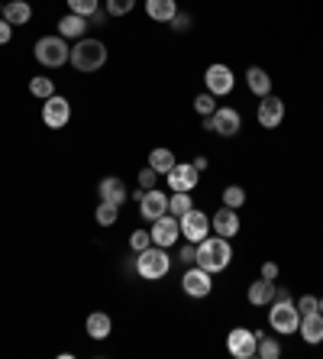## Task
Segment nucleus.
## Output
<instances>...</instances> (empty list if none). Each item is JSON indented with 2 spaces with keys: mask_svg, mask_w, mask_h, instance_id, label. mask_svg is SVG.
Here are the masks:
<instances>
[{
  "mask_svg": "<svg viewBox=\"0 0 323 359\" xmlns=\"http://www.w3.org/2000/svg\"><path fill=\"white\" fill-rule=\"evenodd\" d=\"M230 262H233V246L226 236H204V240L198 243V259H194V266H200L204 272L217 276V272H224Z\"/></svg>",
  "mask_w": 323,
  "mask_h": 359,
  "instance_id": "1",
  "label": "nucleus"
},
{
  "mask_svg": "<svg viewBox=\"0 0 323 359\" xmlns=\"http://www.w3.org/2000/svg\"><path fill=\"white\" fill-rule=\"evenodd\" d=\"M71 65L78 68V72H100V68L107 65V46H104V42L100 39H88V36H84V39H78L75 46H71Z\"/></svg>",
  "mask_w": 323,
  "mask_h": 359,
  "instance_id": "2",
  "label": "nucleus"
},
{
  "mask_svg": "<svg viewBox=\"0 0 323 359\" xmlns=\"http://www.w3.org/2000/svg\"><path fill=\"white\" fill-rule=\"evenodd\" d=\"M168 269H172V259H168L165 246H156V243H152L149 250L136 252V272H139V278H146V282L165 278Z\"/></svg>",
  "mask_w": 323,
  "mask_h": 359,
  "instance_id": "3",
  "label": "nucleus"
},
{
  "mask_svg": "<svg viewBox=\"0 0 323 359\" xmlns=\"http://www.w3.org/2000/svg\"><path fill=\"white\" fill-rule=\"evenodd\" d=\"M33 52H36V62L46 68H62L71 59V46H68V39H62V36H42Z\"/></svg>",
  "mask_w": 323,
  "mask_h": 359,
  "instance_id": "4",
  "label": "nucleus"
},
{
  "mask_svg": "<svg viewBox=\"0 0 323 359\" xmlns=\"http://www.w3.org/2000/svg\"><path fill=\"white\" fill-rule=\"evenodd\" d=\"M268 324H272L275 334H282V337L298 334V327H301L298 304H294V301H272V308H268Z\"/></svg>",
  "mask_w": 323,
  "mask_h": 359,
  "instance_id": "5",
  "label": "nucleus"
},
{
  "mask_svg": "<svg viewBox=\"0 0 323 359\" xmlns=\"http://www.w3.org/2000/svg\"><path fill=\"white\" fill-rule=\"evenodd\" d=\"M204 130L217 136H236L242 130V114L236 107H217L210 117H204Z\"/></svg>",
  "mask_w": 323,
  "mask_h": 359,
  "instance_id": "6",
  "label": "nucleus"
},
{
  "mask_svg": "<svg viewBox=\"0 0 323 359\" xmlns=\"http://www.w3.org/2000/svg\"><path fill=\"white\" fill-rule=\"evenodd\" d=\"M71 120V104L62 94H52V97L42 100V123L49 130H62V126Z\"/></svg>",
  "mask_w": 323,
  "mask_h": 359,
  "instance_id": "7",
  "label": "nucleus"
},
{
  "mask_svg": "<svg viewBox=\"0 0 323 359\" xmlns=\"http://www.w3.org/2000/svg\"><path fill=\"white\" fill-rule=\"evenodd\" d=\"M204 84H207V91L214 94V97H226V94L236 88V78H233L230 65H224V62H214V65L204 72Z\"/></svg>",
  "mask_w": 323,
  "mask_h": 359,
  "instance_id": "8",
  "label": "nucleus"
},
{
  "mask_svg": "<svg viewBox=\"0 0 323 359\" xmlns=\"http://www.w3.org/2000/svg\"><path fill=\"white\" fill-rule=\"evenodd\" d=\"M178 224H181V236L188 243H200L204 236H210V217L204 214V210H198V208H191L188 214H181Z\"/></svg>",
  "mask_w": 323,
  "mask_h": 359,
  "instance_id": "9",
  "label": "nucleus"
},
{
  "mask_svg": "<svg viewBox=\"0 0 323 359\" xmlns=\"http://www.w3.org/2000/svg\"><path fill=\"white\" fill-rule=\"evenodd\" d=\"M226 350L236 359H252L259 350V334H252L246 327H236V330H230V337H226Z\"/></svg>",
  "mask_w": 323,
  "mask_h": 359,
  "instance_id": "10",
  "label": "nucleus"
},
{
  "mask_svg": "<svg viewBox=\"0 0 323 359\" xmlns=\"http://www.w3.org/2000/svg\"><path fill=\"white\" fill-rule=\"evenodd\" d=\"M181 288L188 298H207V294L214 292V276L204 272L200 266H188V272H184V278H181Z\"/></svg>",
  "mask_w": 323,
  "mask_h": 359,
  "instance_id": "11",
  "label": "nucleus"
},
{
  "mask_svg": "<svg viewBox=\"0 0 323 359\" xmlns=\"http://www.w3.org/2000/svg\"><path fill=\"white\" fill-rule=\"evenodd\" d=\"M152 243H156V246H174V243L181 240V224H178V217H174V214H162V217L158 220H152Z\"/></svg>",
  "mask_w": 323,
  "mask_h": 359,
  "instance_id": "12",
  "label": "nucleus"
},
{
  "mask_svg": "<svg viewBox=\"0 0 323 359\" xmlns=\"http://www.w3.org/2000/svg\"><path fill=\"white\" fill-rule=\"evenodd\" d=\"M172 191H194L200 182V172L194 168V162H174V168L165 175Z\"/></svg>",
  "mask_w": 323,
  "mask_h": 359,
  "instance_id": "13",
  "label": "nucleus"
},
{
  "mask_svg": "<svg viewBox=\"0 0 323 359\" xmlns=\"http://www.w3.org/2000/svg\"><path fill=\"white\" fill-rule=\"evenodd\" d=\"M259 100H262V104H259V110H256L259 126H266V130L282 126V120H284V100L275 97V94H266V97H259Z\"/></svg>",
  "mask_w": 323,
  "mask_h": 359,
  "instance_id": "14",
  "label": "nucleus"
},
{
  "mask_svg": "<svg viewBox=\"0 0 323 359\" xmlns=\"http://www.w3.org/2000/svg\"><path fill=\"white\" fill-rule=\"evenodd\" d=\"M139 214L146 220H158L162 217V214H168V194L162 191V188H149V191H146V198L139 201Z\"/></svg>",
  "mask_w": 323,
  "mask_h": 359,
  "instance_id": "15",
  "label": "nucleus"
},
{
  "mask_svg": "<svg viewBox=\"0 0 323 359\" xmlns=\"http://www.w3.org/2000/svg\"><path fill=\"white\" fill-rule=\"evenodd\" d=\"M214 233L217 236H226V240H233V236H240V210L236 208H220L214 214Z\"/></svg>",
  "mask_w": 323,
  "mask_h": 359,
  "instance_id": "16",
  "label": "nucleus"
},
{
  "mask_svg": "<svg viewBox=\"0 0 323 359\" xmlns=\"http://www.w3.org/2000/svg\"><path fill=\"white\" fill-rule=\"evenodd\" d=\"M97 194H100V201H107V204H123L126 198H130V191H126V184H123V178H116V175H107V178H100V184H97Z\"/></svg>",
  "mask_w": 323,
  "mask_h": 359,
  "instance_id": "17",
  "label": "nucleus"
},
{
  "mask_svg": "<svg viewBox=\"0 0 323 359\" xmlns=\"http://www.w3.org/2000/svg\"><path fill=\"white\" fill-rule=\"evenodd\" d=\"M298 334L304 337V343H310V346L323 343V314H320V311L301 314V327H298Z\"/></svg>",
  "mask_w": 323,
  "mask_h": 359,
  "instance_id": "18",
  "label": "nucleus"
},
{
  "mask_svg": "<svg viewBox=\"0 0 323 359\" xmlns=\"http://www.w3.org/2000/svg\"><path fill=\"white\" fill-rule=\"evenodd\" d=\"M84 327H88V337H91V340H107V337L114 334V320H110L107 311H91Z\"/></svg>",
  "mask_w": 323,
  "mask_h": 359,
  "instance_id": "19",
  "label": "nucleus"
},
{
  "mask_svg": "<svg viewBox=\"0 0 323 359\" xmlns=\"http://www.w3.org/2000/svg\"><path fill=\"white\" fill-rule=\"evenodd\" d=\"M88 17H78V13H65V17L58 20V36L62 39H84L88 33Z\"/></svg>",
  "mask_w": 323,
  "mask_h": 359,
  "instance_id": "20",
  "label": "nucleus"
},
{
  "mask_svg": "<svg viewBox=\"0 0 323 359\" xmlns=\"http://www.w3.org/2000/svg\"><path fill=\"white\" fill-rule=\"evenodd\" d=\"M275 288H278V285L268 282V278H259V282H252V285H249V292H246L249 304H256V308H266V304H272V301H275Z\"/></svg>",
  "mask_w": 323,
  "mask_h": 359,
  "instance_id": "21",
  "label": "nucleus"
},
{
  "mask_svg": "<svg viewBox=\"0 0 323 359\" xmlns=\"http://www.w3.org/2000/svg\"><path fill=\"white\" fill-rule=\"evenodd\" d=\"M4 20L10 26H23L33 20V7H29V0H7L4 4Z\"/></svg>",
  "mask_w": 323,
  "mask_h": 359,
  "instance_id": "22",
  "label": "nucleus"
},
{
  "mask_svg": "<svg viewBox=\"0 0 323 359\" xmlns=\"http://www.w3.org/2000/svg\"><path fill=\"white\" fill-rule=\"evenodd\" d=\"M246 84H249V91L256 94V97H266V94H272V78H268L266 68H259V65H252L246 72Z\"/></svg>",
  "mask_w": 323,
  "mask_h": 359,
  "instance_id": "23",
  "label": "nucleus"
},
{
  "mask_svg": "<svg viewBox=\"0 0 323 359\" xmlns=\"http://www.w3.org/2000/svg\"><path fill=\"white\" fill-rule=\"evenodd\" d=\"M146 13L156 23H172V17L178 13V4L174 0H146Z\"/></svg>",
  "mask_w": 323,
  "mask_h": 359,
  "instance_id": "24",
  "label": "nucleus"
},
{
  "mask_svg": "<svg viewBox=\"0 0 323 359\" xmlns=\"http://www.w3.org/2000/svg\"><path fill=\"white\" fill-rule=\"evenodd\" d=\"M174 152L172 149H165V146H158V149H152L149 152V168H156L158 175H168V172H172L174 168Z\"/></svg>",
  "mask_w": 323,
  "mask_h": 359,
  "instance_id": "25",
  "label": "nucleus"
},
{
  "mask_svg": "<svg viewBox=\"0 0 323 359\" xmlns=\"http://www.w3.org/2000/svg\"><path fill=\"white\" fill-rule=\"evenodd\" d=\"M29 94H33V97H39V100L52 97V94H55V81H52V78H46V75H33V81H29Z\"/></svg>",
  "mask_w": 323,
  "mask_h": 359,
  "instance_id": "26",
  "label": "nucleus"
},
{
  "mask_svg": "<svg viewBox=\"0 0 323 359\" xmlns=\"http://www.w3.org/2000/svg\"><path fill=\"white\" fill-rule=\"evenodd\" d=\"M191 208H194V201H191V191H174L172 198H168V214H174V217L188 214Z\"/></svg>",
  "mask_w": 323,
  "mask_h": 359,
  "instance_id": "27",
  "label": "nucleus"
},
{
  "mask_svg": "<svg viewBox=\"0 0 323 359\" xmlns=\"http://www.w3.org/2000/svg\"><path fill=\"white\" fill-rule=\"evenodd\" d=\"M259 359H278L282 356V343L275 340V337H266V334H259V350H256Z\"/></svg>",
  "mask_w": 323,
  "mask_h": 359,
  "instance_id": "28",
  "label": "nucleus"
},
{
  "mask_svg": "<svg viewBox=\"0 0 323 359\" xmlns=\"http://www.w3.org/2000/svg\"><path fill=\"white\" fill-rule=\"evenodd\" d=\"M116 220H120V208H116V204H107V201H100V208H97V224H100V226H114Z\"/></svg>",
  "mask_w": 323,
  "mask_h": 359,
  "instance_id": "29",
  "label": "nucleus"
},
{
  "mask_svg": "<svg viewBox=\"0 0 323 359\" xmlns=\"http://www.w3.org/2000/svg\"><path fill=\"white\" fill-rule=\"evenodd\" d=\"M68 13H78V17H91L94 10H100V0H65Z\"/></svg>",
  "mask_w": 323,
  "mask_h": 359,
  "instance_id": "30",
  "label": "nucleus"
},
{
  "mask_svg": "<svg viewBox=\"0 0 323 359\" xmlns=\"http://www.w3.org/2000/svg\"><path fill=\"white\" fill-rule=\"evenodd\" d=\"M136 0H104V10H107L110 17H126V13H133Z\"/></svg>",
  "mask_w": 323,
  "mask_h": 359,
  "instance_id": "31",
  "label": "nucleus"
},
{
  "mask_svg": "<svg viewBox=\"0 0 323 359\" xmlns=\"http://www.w3.org/2000/svg\"><path fill=\"white\" fill-rule=\"evenodd\" d=\"M224 204H226V208H242V204H246V191H242L240 184L224 188Z\"/></svg>",
  "mask_w": 323,
  "mask_h": 359,
  "instance_id": "32",
  "label": "nucleus"
},
{
  "mask_svg": "<svg viewBox=\"0 0 323 359\" xmlns=\"http://www.w3.org/2000/svg\"><path fill=\"white\" fill-rule=\"evenodd\" d=\"M149 246H152L149 230H133V233H130V250L133 252H142V250H149Z\"/></svg>",
  "mask_w": 323,
  "mask_h": 359,
  "instance_id": "33",
  "label": "nucleus"
},
{
  "mask_svg": "<svg viewBox=\"0 0 323 359\" xmlns=\"http://www.w3.org/2000/svg\"><path fill=\"white\" fill-rule=\"evenodd\" d=\"M214 94H210V91H204V94H198V97H194V110H198V114H200V117H210V114H214Z\"/></svg>",
  "mask_w": 323,
  "mask_h": 359,
  "instance_id": "34",
  "label": "nucleus"
},
{
  "mask_svg": "<svg viewBox=\"0 0 323 359\" xmlns=\"http://www.w3.org/2000/svg\"><path fill=\"white\" fill-rule=\"evenodd\" d=\"M158 178H162V175H158L156 168L146 165V168L139 172V188H146V191H149V188H158Z\"/></svg>",
  "mask_w": 323,
  "mask_h": 359,
  "instance_id": "35",
  "label": "nucleus"
},
{
  "mask_svg": "<svg viewBox=\"0 0 323 359\" xmlns=\"http://www.w3.org/2000/svg\"><path fill=\"white\" fill-rule=\"evenodd\" d=\"M298 304V311L301 314H310V311H320V301H317V294H304V298H298L294 301Z\"/></svg>",
  "mask_w": 323,
  "mask_h": 359,
  "instance_id": "36",
  "label": "nucleus"
},
{
  "mask_svg": "<svg viewBox=\"0 0 323 359\" xmlns=\"http://www.w3.org/2000/svg\"><path fill=\"white\" fill-rule=\"evenodd\" d=\"M178 259H181L184 266H194V259H198V243H184L181 252H178Z\"/></svg>",
  "mask_w": 323,
  "mask_h": 359,
  "instance_id": "37",
  "label": "nucleus"
},
{
  "mask_svg": "<svg viewBox=\"0 0 323 359\" xmlns=\"http://www.w3.org/2000/svg\"><path fill=\"white\" fill-rule=\"evenodd\" d=\"M172 29H174V33H188V29H191V17H188V13H174V17H172Z\"/></svg>",
  "mask_w": 323,
  "mask_h": 359,
  "instance_id": "38",
  "label": "nucleus"
},
{
  "mask_svg": "<svg viewBox=\"0 0 323 359\" xmlns=\"http://www.w3.org/2000/svg\"><path fill=\"white\" fill-rule=\"evenodd\" d=\"M278 272H282V269H278V262H262V278L275 282V278H278Z\"/></svg>",
  "mask_w": 323,
  "mask_h": 359,
  "instance_id": "39",
  "label": "nucleus"
},
{
  "mask_svg": "<svg viewBox=\"0 0 323 359\" xmlns=\"http://www.w3.org/2000/svg\"><path fill=\"white\" fill-rule=\"evenodd\" d=\"M10 39H13V26H10L7 20L0 17V46H7Z\"/></svg>",
  "mask_w": 323,
  "mask_h": 359,
  "instance_id": "40",
  "label": "nucleus"
},
{
  "mask_svg": "<svg viewBox=\"0 0 323 359\" xmlns=\"http://www.w3.org/2000/svg\"><path fill=\"white\" fill-rule=\"evenodd\" d=\"M107 17H110V13H107V10H104V7H100V10H94L91 17H88V23H94V26H104V23H107Z\"/></svg>",
  "mask_w": 323,
  "mask_h": 359,
  "instance_id": "41",
  "label": "nucleus"
},
{
  "mask_svg": "<svg viewBox=\"0 0 323 359\" xmlns=\"http://www.w3.org/2000/svg\"><path fill=\"white\" fill-rule=\"evenodd\" d=\"M275 301H291V292L288 288H275Z\"/></svg>",
  "mask_w": 323,
  "mask_h": 359,
  "instance_id": "42",
  "label": "nucleus"
},
{
  "mask_svg": "<svg viewBox=\"0 0 323 359\" xmlns=\"http://www.w3.org/2000/svg\"><path fill=\"white\" fill-rule=\"evenodd\" d=\"M130 198H133V201H136V204H139V201H142V198H146V188H136V191H130Z\"/></svg>",
  "mask_w": 323,
  "mask_h": 359,
  "instance_id": "43",
  "label": "nucleus"
},
{
  "mask_svg": "<svg viewBox=\"0 0 323 359\" xmlns=\"http://www.w3.org/2000/svg\"><path fill=\"white\" fill-rule=\"evenodd\" d=\"M194 168H198V172H204V168H207V159H204V156H198V159H194Z\"/></svg>",
  "mask_w": 323,
  "mask_h": 359,
  "instance_id": "44",
  "label": "nucleus"
},
{
  "mask_svg": "<svg viewBox=\"0 0 323 359\" xmlns=\"http://www.w3.org/2000/svg\"><path fill=\"white\" fill-rule=\"evenodd\" d=\"M0 17H4V4H0Z\"/></svg>",
  "mask_w": 323,
  "mask_h": 359,
  "instance_id": "45",
  "label": "nucleus"
},
{
  "mask_svg": "<svg viewBox=\"0 0 323 359\" xmlns=\"http://www.w3.org/2000/svg\"><path fill=\"white\" fill-rule=\"evenodd\" d=\"M320 314H323V298H320Z\"/></svg>",
  "mask_w": 323,
  "mask_h": 359,
  "instance_id": "46",
  "label": "nucleus"
}]
</instances>
